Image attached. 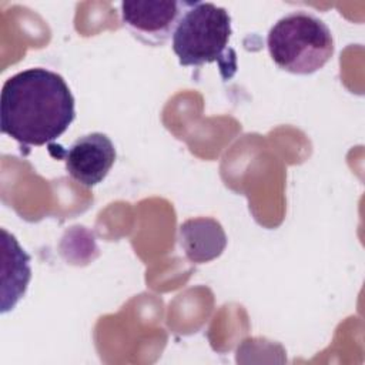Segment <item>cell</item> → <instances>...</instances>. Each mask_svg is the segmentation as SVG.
Listing matches in <instances>:
<instances>
[{
	"instance_id": "5",
	"label": "cell",
	"mask_w": 365,
	"mask_h": 365,
	"mask_svg": "<svg viewBox=\"0 0 365 365\" xmlns=\"http://www.w3.org/2000/svg\"><path fill=\"white\" fill-rule=\"evenodd\" d=\"M64 154L68 175L84 187L100 184L115 161V147L103 133H90L77 138Z\"/></svg>"
},
{
	"instance_id": "2",
	"label": "cell",
	"mask_w": 365,
	"mask_h": 365,
	"mask_svg": "<svg viewBox=\"0 0 365 365\" xmlns=\"http://www.w3.org/2000/svg\"><path fill=\"white\" fill-rule=\"evenodd\" d=\"M231 16L214 3L185 1L173 31V50L184 67L218 63L224 78L237 68L235 51L230 48Z\"/></svg>"
},
{
	"instance_id": "3",
	"label": "cell",
	"mask_w": 365,
	"mask_h": 365,
	"mask_svg": "<svg viewBox=\"0 0 365 365\" xmlns=\"http://www.w3.org/2000/svg\"><path fill=\"white\" fill-rule=\"evenodd\" d=\"M267 47L279 68L302 76L322 68L335 50L329 27L301 10L281 17L269 29Z\"/></svg>"
},
{
	"instance_id": "1",
	"label": "cell",
	"mask_w": 365,
	"mask_h": 365,
	"mask_svg": "<svg viewBox=\"0 0 365 365\" xmlns=\"http://www.w3.org/2000/svg\"><path fill=\"white\" fill-rule=\"evenodd\" d=\"M76 118L66 80L33 67L6 80L0 94V128L21 145H46L63 135Z\"/></svg>"
},
{
	"instance_id": "6",
	"label": "cell",
	"mask_w": 365,
	"mask_h": 365,
	"mask_svg": "<svg viewBox=\"0 0 365 365\" xmlns=\"http://www.w3.org/2000/svg\"><path fill=\"white\" fill-rule=\"evenodd\" d=\"M180 245L185 257L195 264L220 257L227 245V235L218 221L210 217L187 220L178 230Z\"/></svg>"
},
{
	"instance_id": "7",
	"label": "cell",
	"mask_w": 365,
	"mask_h": 365,
	"mask_svg": "<svg viewBox=\"0 0 365 365\" xmlns=\"http://www.w3.org/2000/svg\"><path fill=\"white\" fill-rule=\"evenodd\" d=\"M3 247V278H1V312L14 308L24 295L30 277V257L20 247L14 235L1 230Z\"/></svg>"
},
{
	"instance_id": "4",
	"label": "cell",
	"mask_w": 365,
	"mask_h": 365,
	"mask_svg": "<svg viewBox=\"0 0 365 365\" xmlns=\"http://www.w3.org/2000/svg\"><path fill=\"white\" fill-rule=\"evenodd\" d=\"M184 6L185 1L174 0L123 1L120 13L124 26L135 37L157 46L173 36Z\"/></svg>"
}]
</instances>
